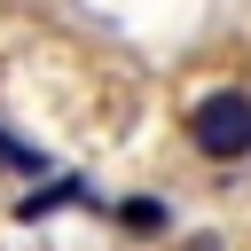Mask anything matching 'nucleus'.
<instances>
[{"mask_svg": "<svg viewBox=\"0 0 251 251\" xmlns=\"http://www.w3.org/2000/svg\"><path fill=\"white\" fill-rule=\"evenodd\" d=\"M63 204H94V196H86V180H55V188L24 196V204H16V220H47V212H63Z\"/></svg>", "mask_w": 251, "mask_h": 251, "instance_id": "3", "label": "nucleus"}, {"mask_svg": "<svg viewBox=\"0 0 251 251\" xmlns=\"http://www.w3.org/2000/svg\"><path fill=\"white\" fill-rule=\"evenodd\" d=\"M188 149L212 157V165H243L251 157V94L243 86H220L188 110Z\"/></svg>", "mask_w": 251, "mask_h": 251, "instance_id": "1", "label": "nucleus"}, {"mask_svg": "<svg viewBox=\"0 0 251 251\" xmlns=\"http://www.w3.org/2000/svg\"><path fill=\"white\" fill-rule=\"evenodd\" d=\"M118 227H126V235H165L173 212H165V196H126V204H118Z\"/></svg>", "mask_w": 251, "mask_h": 251, "instance_id": "2", "label": "nucleus"}, {"mask_svg": "<svg viewBox=\"0 0 251 251\" xmlns=\"http://www.w3.org/2000/svg\"><path fill=\"white\" fill-rule=\"evenodd\" d=\"M188 251H227V243H220V235H196V243H188Z\"/></svg>", "mask_w": 251, "mask_h": 251, "instance_id": "5", "label": "nucleus"}, {"mask_svg": "<svg viewBox=\"0 0 251 251\" xmlns=\"http://www.w3.org/2000/svg\"><path fill=\"white\" fill-rule=\"evenodd\" d=\"M0 165H8V173H47V157H39L31 141H16V133H0Z\"/></svg>", "mask_w": 251, "mask_h": 251, "instance_id": "4", "label": "nucleus"}]
</instances>
